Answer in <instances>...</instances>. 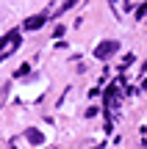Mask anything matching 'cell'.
Masks as SVG:
<instances>
[{
  "label": "cell",
  "mask_w": 147,
  "mask_h": 149,
  "mask_svg": "<svg viewBox=\"0 0 147 149\" xmlns=\"http://www.w3.org/2000/svg\"><path fill=\"white\" fill-rule=\"evenodd\" d=\"M44 19H47L44 14H42V17H31V19L25 22V28H28V31H36V28H42V25H44Z\"/></svg>",
  "instance_id": "277c9868"
},
{
  "label": "cell",
  "mask_w": 147,
  "mask_h": 149,
  "mask_svg": "<svg viewBox=\"0 0 147 149\" xmlns=\"http://www.w3.org/2000/svg\"><path fill=\"white\" fill-rule=\"evenodd\" d=\"M120 50V42H114V39H108V42H103L97 50H94V55H97L100 61H106V58H111V55Z\"/></svg>",
  "instance_id": "7a4b0ae2"
},
{
  "label": "cell",
  "mask_w": 147,
  "mask_h": 149,
  "mask_svg": "<svg viewBox=\"0 0 147 149\" xmlns=\"http://www.w3.org/2000/svg\"><path fill=\"white\" fill-rule=\"evenodd\" d=\"M17 44H20V33H8V36L0 42V61L6 58V55H11L17 50Z\"/></svg>",
  "instance_id": "6da1fadb"
},
{
  "label": "cell",
  "mask_w": 147,
  "mask_h": 149,
  "mask_svg": "<svg viewBox=\"0 0 147 149\" xmlns=\"http://www.w3.org/2000/svg\"><path fill=\"white\" fill-rule=\"evenodd\" d=\"M25 138L31 141V144H42V141H44V135L39 133L36 127H31V130H25Z\"/></svg>",
  "instance_id": "3957f363"
},
{
  "label": "cell",
  "mask_w": 147,
  "mask_h": 149,
  "mask_svg": "<svg viewBox=\"0 0 147 149\" xmlns=\"http://www.w3.org/2000/svg\"><path fill=\"white\" fill-rule=\"evenodd\" d=\"M117 102H120V97H117V91L111 88L108 94H106V105H108V108H117Z\"/></svg>",
  "instance_id": "5b68a950"
}]
</instances>
